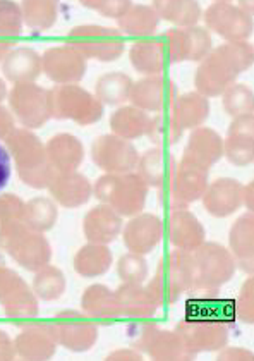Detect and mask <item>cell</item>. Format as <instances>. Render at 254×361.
Masks as SVG:
<instances>
[{
  "label": "cell",
  "mask_w": 254,
  "mask_h": 361,
  "mask_svg": "<svg viewBox=\"0 0 254 361\" xmlns=\"http://www.w3.org/2000/svg\"><path fill=\"white\" fill-rule=\"evenodd\" d=\"M57 205L49 198H34L25 203L21 222L33 233H43L52 229L57 221Z\"/></svg>",
  "instance_id": "cell-20"
},
{
  "label": "cell",
  "mask_w": 254,
  "mask_h": 361,
  "mask_svg": "<svg viewBox=\"0 0 254 361\" xmlns=\"http://www.w3.org/2000/svg\"><path fill=\"white\" fill-rule=\"evenodd\" d=\"M148 184L134 174L103 176L95 186V195L119 215H134L143 209Z\"/></svg>",
  "instance_id": "cell-3"
},
{
  "label": "cell",
  "mask_w": 254,
  "mask_h": 361,
  "mask_svg": "<svg viewBox=\"0 0 254 361\" xmlns=\"http://www.w3.org/2000/svg\"><path fill=\"white\" fill-rule=\"evenodd\" d=\"M33 288L37 296L42 298V300H57L64 294V276L56 267H43L34 277Z\"/></svg>",
  "instance_id": "cell-26"
},
{
  "label": "cell",
  "mask_w": 254,
  "mask_h": 361,
  "mask_svg": "<svg viewBox=\"0 0 254 361\" xmlns=\"http://www.w3.org/2000/svg\"><path fill=\"white\" fill-rule=\"evenodd\" d=\"M117 301H119L120 312H127L136 315V313H151L153 308L150 305H153L155 294L150 289H141L138 284H126L119 289V293L115 294Z\"/></svg>",
  "instance_id": "cell-24"
},
{
  "label": "cell",
  "mask_w": 254,
  "mask_h": 361,
  "mask_svg": "<svg viewBox=\"0 0 254 361\" xmlns=\"http://www.w3.org/2000/svg\"><path fill=\"white\" fill-rule=\"evenodd\" d=\"M186 322L224 325L236 322V301L220 298H196L186 303Z\"/></svg>",
  "instance_id": "cell-11"
},
{
  "label": "cell",
  "mask_w": 254,
  "mask_h": 361,
  "mask_svg": "<svg viewBox=\"0 0 254 361\" xmlns=\"http://www.w3.org/2000/svg\"><path fill=\"white\" fill-rule=\"evenodd\" d=\"M49 188L53 198L61 205L69 207V209H76V207L83 205L91 196V184L88 183L84 176L77 174V172L56 174Z\"/></svg>",
  "instance_id": "cell-13"
},
{
  "label": "cell",
  "mask_w": 254,
  "mask_h": 361,
  "mask_svg": "<svg viewBox=\"0 0 254 361\" xmlns=\"http://www.w3.org/2000/svg\"><path fill=\"white\" fill-rule=\"evenodd\" d=\"M69 42L84 59H99L103 62L115 61L124 49V42L117 31L100 26L74 28Z\"/></svg>",
  "instance_id": "cell-6"
},
{
  "label": "cell",
  "mask_w": 254,
  "mask_h": 361,
  "mask_svg": "<svg viewBox=\"0 0 254 361\" xmlns=\"http://www.w3.org/2000/svg\"><path fill=\"white\" fill-rule=\"evenodd\" d=\"M13 178V155L6 145L0 143V191L9 184Z\"/></svg>",
  "instance_id": "cell-32"
},
{
  "label": "cell",
  "mask_w": 254,
  "mask_h": 361,
  "mask_svg": "<svg viewBox=\"0 0 254 361\" xmlns=\"http://www.w3.org/2000/svg\"><path fill=\"white\" fill-rule=\"evenodd\" d=\"M11 47V43H6V42H0V59H2L4 54H7V49Z\"/></svg>",
  "instance_id": "cell-35"
},
{
  "label": "cell",
  "mask_w": 254,
  "mask_h": 361,
  "mask_svg": "<svg viewBox=\"0 0 254 361\" xmlns=\"http://www.w3.org/2000/svg\"><path fill=\"white\" fill-rule=\"evenodd\" d=\"M46 157L50 166L58 174L74 172L83 159V147L72 135H58L46 145Z\"/></svg>",
  "instance_id": "cell-16"
},
{
  "label": "cell",
  "mask_w": 254,
  "mask_h": 361,
  "mask_svg": "<svg viewBox=\"0 0 254 361\" xmlns=\"http://www.w3.org/2000/svg\"><path fill=\"white\" fill-rule=\"evenodd\" d=\"M0 248L9 251L26 270H40L50 260V246L40 233L30 231L21 219L0 224Z\"/></svg>",
  "instance_id": "cell-2"
},
{
  "label": "cell",
  "mask_w": 254,
  "mask_h": 361,
  "mask_svg": "<svg viewBox=\"0 0 254 361\" xmlns=\"http://www.w3.org/2000/svg\"><path fill=\"white\" fill-rule=\"evenodd\" d=\"M112 128L117 135L124 138H134L143 135L146 128L151 129V121L146 119V114L138 109H120L112 116Z\"/></svg>",
  "instance_id": "cell-25"
},
{
  "label": "cell",
  "mask_w": 254,
  "mask_h": 361,
  "mask_svg": "<svg viewBox=\"0 0 254 361\" xmlns=\"http://www.w3.org/2000/svg\"><path fill=\"white\" fill-rule=\"evenodd\" d=\"M0 303L11 319H30L38 310L25 281L6 267L0 269Z\"/></svg>",
  "instance_id": "cell-8"
},
{
  "label": "cell",
  "mask_w": 254,
  "mask_h": 361,
  "mask_svg": "<svg viewBox=\"0 0 254 361\" xmlns=\"http://www.w3.org/2000/svg\"><path fill=\"white\" fill-rule=\"evenodd\" d=\"M148 269L146 262L139 255L129 253L126 257L120 258L119 262V276L127 284H139L146 277Z\"/></svg>",
  "instance_id": "cell-29"
},
{
  "label": "cell",
  "mask_w": 254,
  "mask_h": 361,
  "mask_svg": "<svg viewBox=\"0 0 254 361\" xmlns=\"http://www.w3.org/2000/svg\"><path fill=\"white\" fill-rule=\"evenodd\" d=\"M7 145L11 155H14L21 179L33 188H49L56 171L50 166L46 150L40 140L28 131L14 129L7 136Z\"/></svg>",
  "instance_id": "cell-1"
},
{
  "label": "cell",
  "mask_w": 254,
  "mask_h": 361,
  "mask_svg": "<svg viewBox=\"0 0 254 361\" xmlns=\"http://www.w3.org/2000/svg\"><path fill=\"white\" fill-rule=\"evenodd\" d=\"M156 19L155 11L148 9V7H129L124 13V18L120 19V26L124 31L131 35H146L153 33L156 28Z\"/></svg>",
  "instance_id": "cell-27"
},
{
  "label": "cell",
  "mask_w": 254,
  "mask_h": 361,
  "mask_svg": "<svg viewBox=\"0 0 254 361\" xmlns=\"http://www.w3.org/2000/svg\"><path fill=\"white\" fill-rule=\"evenodd\" d=\"M25 9V19L30 26H34V28H46V26L52 25V21L46 19L45 14L56 16V9H53L52 4L45 2H34V4H25L23 6Z\"/></svg>",
  "instance_id": "cell-31"
},
{
  "label": "cell",
  "mask_w": 254,
  "mask_h": 361,
  "mask_svg": "<svg viewBox=\"0 0 254 361\" xmlns=\"http://www.w3.org/2000/svg\"><path fill=\"white\" fill-rule=\"evenodd\" d=\"M217 186L224 196L220 198V196L206 195L205 205L208 207L210 214L217 215V217H225V215L236 212L237 207L241 205L242 186L236 183V179H218Z\"/></svg>",
  "instance_id": "cell-21"
},
{
  "label": "cell",
  "mask_w": 254,
  "mask_h": 361,
  "mask_svg": "<svg viewBox=\"0 0 254 361\" xmlns=\"http://www.w3.org/2000/svg\"><path fill=\"white\" fill-rule=\"evenodd\" d=\"M253 121L251 116L237 117L236 124L229 133V143H227V155L232 164L237 166H246L253 160Z\"/></svg>",
  "instance_id": "cell-19"
},
{
  "label": "cell",
  "mask_w": 254,
  "mask_h": 361,
  "mask_svg": "<svg viewBox=\"0 0 254 361\" xmlns=\"http://www.w3.org/2000/svg\"><path fill=\"white\" fill-rule=\"evenodd\" d=\"M2 71L15 85L31 83L42 73V57L31 49L11 50L4 57Z\"/></svg>",
  "instance_id": "cell-14"
},
{
  "label": "cell",
  "mask_w": 254,
  "mask_h": 361,
  "mask_svg": "<svg viewBox=\"0 0 254 361\" xmlns=\"http://www.w3.org/2000/svg\"><path fill=\"white\" fill-rule=\"evenodd\" d=\"M253 95L249 90H246L244 86H236V88L230 90V93L225 98V109L229 111L230 116H248L251 114V105H253Z\"/></svg>",
  "instance_id": "cell-30"
},
{
  "label": "cell",
  "mask_w": 254,
  "mask_h": 361,
  "mask_svg": "<svg viewBox=\"0 0 254 361\" xmlns=\"http://www.w3.org/2000/svg\"><path fill=\"white\" fill-rule=\"evenodd\" d=\"M49 95L50 112L58 119H72L84 126L99 121L103 114L99 98L76 85H61L49 92Z\"/></svg>",
  "instance_id": "cell-4"
},
{
  "label": "cell",
  "mask_w": 254,
  "mask_h": 361,
  "mask_svg": "<svg viewBox=\"0 0 254 361\" xmlns=\"http://www.w3.org/2000/svg\"><path fill=\"white\" fill-rule=\"evenodd\" d=\"M112 264V255L108 253V250L105 246L100 245H91L81 248L80 253L74 258V269L76 272H80L81 276L93 277L100 276L105 270L108 269Z\"/></svg>",
  "instance_id": "cell-23"
},
{
  "label": "cell",
  "mask_w": 254,
  "mask_h": 361,
  "mask_svg": "<svg viewBox=\"0 0 254 361\" xmlns=\"http://www.w3.org/2000/svg\"><path fill=\"white\" fill-rule=\"evenodd\" d=\"M42 69L58 85L80 81L86 73V59L74 47H57L42 57Z\"/></svg>",
  "instance_id": "cell-9"
},
{
  "label": "cell",
  "mask_w": 254,
  "mask_h": 361,
  "mask_svg": "<svg viewBox=\"0 0 254 361\" xmlns=\"http://www.w3.org/2000/svg\"><path fill=\"white\" fill-rule=\"evenodd\" d=\"M57 343L64 344L71 351H88L99 337L93 320L77 312H62L56 317L52 329Z\"/></svg>",
  "instance_id": "cell-7"
},
{
  "label": "cell",
  "mask_w": 254,
  "mask_h": 361,
  "mask_svg": "<svg viewBox=\"0 0 254 361\" xmlns=\"http://www.w3.org/2000/svg\"><path fill=\"white\" fill-rule=\"evenodd\" d=\"M86 313L91 320L101 322V324H112L120 315V306L115 294H110L105 286H91L81 300Z\"/></svg>",
  "instance_id": "cell-17"
},
{
  "label": "cell",
  "mask_w": 254,
  "mask_h": 361,
  "mask_svg": "<svg viewBox=\"0 0 254 361\" xmlns=\"http://www.w3.org/2000/svg\"><path fill=\"white\" fill-rule=\"evenodd\" d=\"M93 160L112 174L132 171L139 162L138 153L132 148V145L117 136H101L99 141H95Z\"/></svg>",
  "instance_id": "cell-10"
},
{
  "label": "cell",
  "mask_w": 254,
  "mask_h": 361,
  "mask_svg": "<svg viewBox=\"0 0 254 361\" xmlns=\"http://www.w3.org/2000/svg\"><path fill=\"white\" fill-rule=\"evenodd\" d=\"M15 355V348L13 341L6 336L2 331H0V360H9Z\"/></svg>",
  "instance_id": "cell-34"
},
{
  "label": "cell",
  "mask_w": 254,
  "mask_h": 361,
  "mask_svg": "<svg viewBox=\"0 0 254 361\" xmlns=\"http://www.w3.org/2000/svg\"><path fill=\"white\" fill-rule=\"evenodd\" d=\"M120 217L110 207L101 205L93 209L84 219V234L93 245H107L112 243L120 233Z\"/></svg>",
  "instance_id": "cell-15"
},
{
  "label": "cell",
  "mask_w": 254,
  "mask_h": 361,
  "mask_svg": "<svg viewBox=\"0 0 254 361\" xmlns=\"http://www.w3.org/2000/svg\"><path fill=\"white\" fill-rule=\"evenodd\" d=\"M21 33V13L14 4L0 2V42L11 43L9 38Z\"/></svg>",
  "instance_id": "cell-28"
},
{
  "label": "cell",
  "mask_w": 254,
  "mask_h": 361,
  "mask_svg": "<svg viewBox=\"0 0 254 361\" xmlns=\"http://www.w3.org/2000/svg\"><path fill=\"white\" fill-rule=\"evenodd\" d=\"M13 116L25 128H40L52 117L49 92L33 83L15 85L9 95Z\"/></svg>",
  "instance_id": "cell-5"
},
{
  "label": "cell",
  "mask_w": 254,
  "mask_h": 361,
  "mask_svg": "<svg viewBox=\"0 0 254 361\" xmlns=\"http://www.w3.org/2000/svg\"><path fill=\"white\" fill-rule=\"evenodd\" d=\"M56 344L57 339L52 331L46 327H30L15 341V351L25 358L45 360L53 355Z\"/></svg>",
  "instance_id": "cell-18"
},
{
  "label": "cell",
  "mask_w": 254,
  "mask_h": 361,
  "mask_svg": "<svg viewBox=\"0 0 254 361\" xmlns=\"http://www.w3.org/2000/svg\"><path fill=\"white\" fill-rule=\"evenodd\" d=\"M162 238V222L155 215H141L132 219L124 231L127 248L136 255L150 253Z\"/></svg>",
  "instance_id": "cell-12"
},
{
  "label": "cell",
  "mask_w": 254,
  "mask_h": 361,
  "mask_svg": "<svg viewBox=\"0 0 254 361\" xmlns=\"http://www.w3.org/2000/svg\"><path fill=\"white\" fill-rule=\"evenodd\" d=\"M14 131V116L7 109L0 107V138L9 136Z\"/></svg>",
  "instance_id": "cell-33"
},
{
  "label": "cell",
  "mask_w": 254,
  "mask_h": 361,
  "mask_svg": "<svg viewBox=\"0 0 254 361\" xmlns=\"http://www.w3.org/2000/svg\"><path fill=\"white\" fill-rule=\"evenodd\" d=\"M6 93H7V90H6V83H4V81L0 80V102H2L4 98H6Z\"/></svg>",
  "instance_id": "cell-36"
},
{
  "label": "cell",
  "mask_w": 254,
  "mask_h": 361,
  "mask_svg": "<svg viewBox=\"0 0 254 361\" xmlns=\"http://www.w3.org/2000/svg\"><path fill=\"white\" fill-rule=\"evenodd\" d=\"M131 88L132 81L129 80L126 74H105L96 83V98H99L100 104L119 105L131 95Z\"/></svg>",
  "instance_id": "cell-22"
}]
</instances>
